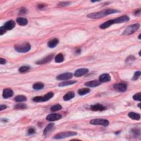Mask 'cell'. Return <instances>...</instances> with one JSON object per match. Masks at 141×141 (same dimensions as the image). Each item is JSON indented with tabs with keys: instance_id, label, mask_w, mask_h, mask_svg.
I'll return each mask as SVG.
<instances>
[{
	"instance_id": "8d00e7d4",
	"label": "cell",
	"mask_w": 141,
	"mask_h": 141,
	"mask_svg": "<svg viewBox=\"0 0 141 141\" xmlns=\"http://www.w3.org/2000/svg\"><path fill=\"white\" fill-rule=\"evenodd\" d=\"M6 30L5 29V28H4L3 26H2L1 28H0V35H2L6 33Z\"/></svg>"
},
{
	"instance_id": "277c9868",
	"label": "cell",
	"mask_w": 141,
	"mask_h": 141,
	"mask_svg": "<svg viewBox=\"0 0 141 141\" xmlns=\"http://www.w3.org/2000/svg\"><path fill=\"white\" fill-rule=\"evenodd\" d=\"M76 135H77V133L75 132H63L59 133L57 134V135H56L54 136V138L57 140L63 139V138L72 137V136H74Z\"/></svg>"
},
{
	"instance_id": "83f0119b",
	"label": "cell",
	"mask_w": 141,
	"mask_h": 141,
	"mask_svg": "<svg viewBox=\"0 0 141 141\" xmlns=\"http://www.w3.org/2000/svg\"><path fill=\"white\" fill-rule=\"evenodd\" d=\"M14 100H15V101L17 102H23L26 101V98L24 95H19L17 96V97H15L14 98Z\"/></svg>"
},
{
	"instance_id": "ab89813d",
	"label": "cell",
	"mask_w": 141,
	"mask_h": 141,
	"mask_svg": "<svg viewBox=\"0 0 141 141\" xmlns=\"http://www.w3.org/2000/svg\"><path fill=\"white\" fill-rule=\"evenodd\" d=\"M26 12V8H22L21 10V12H20L21 13H25Z\"/></svg>"
},
{
	"instance_id": "5bb4252c",
	"label": "cell",
	"mask_w": 141,
	"mask_h": 141,
	"mask_svg": "<svg viewBox=\"0 0 141 141\" xmlns=\"http://www.w3.org/2000/svg\"><path fill=\"white\" fill-rule=\"evenodd\" d=\"M105 107L101 105L100 104H97L95 105H91L90 106V109L93 111H103L104 110H105Z\"/></svg>"
},
{
	"instance_id": "6da1fadb",
	"label": "cell",
	"mask_w": 141,
	"mask_h": 141,
	"mask_svg": "<svg viewBox=\"0 0 141 141\" xmlns=\"http://www.w3.org/2000/svg\"><path fill=\"white\" fill-rule=\"evenodd\" d=\"M118 12L119 11L114 10V9H107V10L100 11V12L90 13V14L87 15V17L91 19H100L105 16H106V15L114 14V13H116Z\"/></svg>"
},
{
	"instance_id": "9c48e42d",
	"label": "cell",
	"mask_w": 141,
	"mask_h": 141,
	"mask_svg": "<svg viewBox=\"0 0 141 141\" xmlns=\"http://www.w3.org/2000/svg\"><path fill=\"white\" fill-rule=\"evenodd\" d=\"M114 24H118V23H126L128 22L129 20V18L127 15H123V16L118 17L117 18L114 19Z\"/></svg>"
},
{
	"instance_id": "3957f363",
	"label": "cell",
	"mask_w": 141,
	"mask_h": 141,
	"mask_svg": "<svg viewBox=\"0 0 141 141\" xmlns=\"http://www.w3.org/2000/svg\"><path fill=\"white\" fill-rule=\"evenodd\" d=\"M140 27V25L138 23L129 26L124 30V32L122 33V35L124 36H128L134 33H135L136 31L139 29Z\"/></svg>"
},
{
	"instance_id": "d590c367",
	"label": "cell",
	"mask_w": 141,
	"mask_h": 141,
	"mask_svg": "<svg viewBox=\"0 0 141 141\" xmlns=\"http://www.w3.org/2000/svg\"><path fill=\"white\" fill-rule=\"evenodd\" d=\"M70 4V3L69 2H61V3H60L59 4V6L64 7V6H68Z\"/></svg>"
},
{
	"instance_id": "60d3db41",
	"label": "cell",
	"mask_w": 141,
	"mask_h": 141,
	"mask_svg": "<svg viewBox=\"0 0 141 141\" xmlns=\"http://www.w3.org/2000/svg\"><path fill=\"white\" fill-rule=\"evenodd\" d=\"M45 7V5H44V4H39L38 5V7H39V8L40 9H41V8H43L44 7Z\"/></svg>"
},
{
	"instance_id": "8fae6325",
	"label": "cell",
	"mask_w": 141,
	"mask_h": 141,
	"mask_svg": "<svg viewBox=\"0 0 141 141\" xmlns=\"http://www.w3.org/2000/svg\"><path fill=\"white\" fill-rule=\"evenodd\" d=\"M14 94L13 90L10 88H6L4 89L3 91V97L4 99H8L12 97Z\"/></svg>"
},
{
	"instance_id": "d6986e66",
	"label": "cell",
	"mask_w": 141,
	"mask_h": 141,
	"mask_svg": "<svg viewBox=\"0 0 141 141\" xmlns=\"http://www.w3.org/2000/svg\"><path fill=\"white\" fill-rule=\"evenodd\" d=\"M59 39L55 38V39H52L50 41H49L48 45L50 48H53L57 45V44H59Z\"/></svg>"
},
{
	"instance_id": "603a6c76",
	"label": "cell",
	"mask_w": 141,
	"mask_h": 141,
	"mask_svg": "<svg viewBox=\"0 0 141 141\" xmlns=\"http://www.w3.org/2000/svg\"><path fill=\"white\" fill-rule=\"evenodd\" d=\"M53 92H49L42 97V102H45L48 101L50 99H51L53 97Z\"/></svg>"
},
{
	"instance_id": "f546056e",
	"label": "cell",
	"mask_w": 141,
	"mask_h": 141,
	"mask_svg": "<svg viewBox=\"0 0 141 141\" xmlns=\"http://www.w3.org/2000/svg\"><path fill=\"white\" fill-rule=\"evenodd\" d=\"M61 109H62V106L61 105L56 104L51 107L50 108V110L51 111H56L60 110Z\"/></svg>"
},
{
	"instance_id": "4316f807",
	"label": "cell",
	"mask_w": 141,
	"mask_h": 141,
	"mask_svg": "<svg viewBox=\"0 0 141 141\" xmlns=\"http://www.w3.org/2000/svg\"><path fill=\"white\" fill-rule=\"evenodd\" d=\"M90 92V89L89 88H82L78 91V94L79 95H84Z\"/></svg>"
},
{
	"instance_id": "44dd1931",
	"label": "cell",
	"mask_w": 141,
	"mask_h": 141,
	"mask_svg": "<svg viewBox=\"0 0 141 141\" xmlns=\"http://www.w3.org/2000/svg\"><path fill=\"white\" fill-rule=\"evenodd\" d=\"M53 127H54V124H52V123H51V124H49L48 126H47L45 128L44 130V134L45 135H48V134L52 130V129L53 128Z\"/></svg>"
},
{
	"instance_id": "484cf974",
	"label": "cell",
	"mask_w": 141,
	"mask_h": 141,
	"mask_svg": "<svg viewBox=\"0 0 141 141\" xmlns=\"http://www.w3.org/2000/svg\"><path fill=\"white\" fill-rule=\"evenodd\" d=\"M55 62H57V63H61L64 61V56L63 54H62L61 53H59L55 57Z\"/></svg>"
},
{
	"instance_id": "1f68e13d",
	"label": "cell",
	"mask_w": 141,
	"mask_h": 141,
	"mask_svg": "<svg viewBox=\"0 0 141 141\" xmlns=\"http://www.w3.org/2000/svg\"><path fill=\"white\" fill-rule=\"evenodd\" d=\"M27 106L26 104H18L17 105H15V109H26Z\"/></svg>"
},
{
	"instance_id": "4dcf8cb0",
	"label": "cell",
	"mask_w": 141,
	"mask_h": 141,
	"mask_svg": "<svg viewBox=\"0 0 141 141\" xmlns=\"http://www.w3.org/2000/svg\"><path fill=\"white\" fill-rule=\"evenodd\" d=\"M133 98L135 100H137V101L140 102L141 100V93L139 92L137 94H136L133 95Z\"/></svg>"
},
{
	"instance_id": "cb8c5ba5",
	"label": "cell",
	"mask_w": 141,
	"mask_h": 141,
	"mask_svg": "<svg viewBox=\"0 0 141 141\" xmlns=\"http://www.w3.org/2000/svg\"><path fill=\"white\" fill-rule=\"evenodd\" d=\"M44 84L41 82H37L35 83L33 86V88L35 90H40L44 88Z\"/></svg>"
},
{
	"instance_id": "ac0fdd59",
	"label": "cell",
	"mask_w": 141,
	"mask_h": 141,
	"mask_svg": "<svg viewBox=\"0 0 141 141\" xmlns=\"http://www.w3.org/2000/svg\"><path fill=\"white\" fill-rule=\"evenodd\" d=\"M16 21L17 22V23L18 24L19 26H25L26 25H27L28 23V19L25 18L19 17L17 19Z\"/></svg>"
},
{
	"instance_id": "4fadbf2b",
	"label": "cell",
	"mask_w": 141,
	"mask_h": 141,
	"mask_svg": "<svg viewBox=\"0 0 141 141\" xmlns=\"http://www.w3.org/2000/svg\"><path fill=\"white\" fill-rule=\"evenodd\" d=\"M99 79V81L101 83L107 82L111 80V77L109 74L104 73L100 76Z\"/></svg>"
},
{
	"instance_id": "30bf717a",
	"label": "cell",
	"mask_w": 141,
	"mask_h": 141,
	"mask_svg": "<svg viewBox=\"0 0 141 141\" xmlns=\"http://www.w3.org/2000/svg\"><path fill=\"white\" fill-rule=\"evenodd\" d=\"M89 72V70L87 68H80L76 71L75 72V76L77 77H82L83 75H86Z\"/></svg>"
},
{
	"instance_id": "52a82bcc",
	"label": "cell",
	"mask_w": 141,
	"mask_h": 141,
	"mask_svg": "<svg viewBox=\"0 0 141 141\" xmlns=\"http://www.w3.org/2000/svg\"><path fill=\"white\" fill-rule=\"evenodd\" d=\"M62 115L60 114H51L47 116L46 120L49 121H55L61 119Z\"/></svg>"
},
{
	"instance_id": "836d02e7",
	"label": "cell",
	"mask_w": 141,
	"mask_h": 141,
	"mask_svg": "<svg viewBox=\"0 0 141 141\" xmlns=\"http://www.w3.org/2000/svg\"><path fill=\"white\" fill-rule=\"evenodd\" d=\"M141 76V72L140 71H137L135 73L134 76L133 77V80H137L138 79V78L140 77Z\"/></svg>"
},
{
	"instance_id": "d6a6232c",
	"label": "cell",
	"mask_w": 141,
	"mask_h": 141,
	"mask_svg": "<svg viewBox=\"0 0 141 141\" xmlns=\"http://www.w3.org/2000/svg\"><path fill=\"white\" fill-rule=\"evenodd\" d=\"M33 100L34 102H37V103L42 102V97H41V96H38V97H35L33 98Z\"/></svg>"
},
{
	"instance_id": "8992f818",
	"label": "cell",
	"mask_w": 141,
	"mask_h": 141,
	"mask_svg": "<svg viewBox=\"0 0 141 141\" xmlns=\"http://www.w3.org/2000/svg\"><path fill=\"white\" fill-rule=\"evenodd\" d=\"M114 88L115 90L120 92H124L127 89V84L124 83H120L114 85Z\"/></svg>"
},
{
	"instance_id": "7402d4cb",
	"label": "cell",
	"mask_w": 141,
	"mask_h": 141,
	"mask_svg": "<svg viewBox=\"0 0 141 141\" xmlns=\"http://www.w3.org/2000/svg\"><path fill=\"white\" fill-rule=\"evenodd\" d=\"M128 116H129V117L135 120H140L141 118V116L139 114L133 113V112H130L128 114Z\"/></svg>"
},
{
	"instance_id": "74e56055",
	"label": "cell",
	"mask_w": 141,
	"mask_h": 141,
	"mask_svg": "<svg viewBox=\"0 0 141 141\" xmlns=\"http://www.w3.org/2000/svg\"><path fill=\"white\" fill-rule=\"evenodd\" d=\"M0 64H5L6 63V60L5 59H2V58H1L0 59Z\"/></svg>"
},
{
	"instance_id": "d4e9b609",
	"label": "cell",
	"mask_w": 141,
	"mask_h": 141,
	"mask_svg": "<svg viewBox=\"0 0 141 141\" xmlns=\"http://www.w3.org/2000/svg\"><path fill=\"white\" fill-rule=\"evenodd\" d=\"M77 82L76 80H69V81H66L62 82L61 83H60L59 84V86L60 87H65V86H70V85H72L75 84Z\"/></svg>"
},
{
	"instance_id": "b9f144b4",
	"label": "cell",
	"mask_w": 141,
	"mask_h": 141,
	"mask_svg": "<svg viewBox=\"0 0 141 141\" xmlns=\"http://www.w3.org/2000/svg\"><path fill=\"white\" fill-rule=\"evenodd\" d=\"M140 13H141V10H138V11H136V12H135V15L140 14Z\"/></svg>"
},
{
	"instance_id": "7c38bea8",
	"label": "cell",
	"mask_w": 141,
	"mask_h": 141,
	"mask_svg": "<svg viewBox=\"0 0 141 141\" xmlns=\"http://www.w3.org/2000/svg\"><path fill=\"white\" fill-rule=\"evenodd\" d=\"M15 22L12 21V20H11V21L7 22L6 23L4 24L3 26L6 30H11L13 29L15 27Z\"/></svg>"
},
{
	"instance_id": "7a4b0ae2",
	"label": "cell",
	"mask_w": 141,
	"mask_h": 141,
	"mask_svg": "<svg viewBox=\"0 0 141 141\" xmlns=\"http://www.w3.org/2000/svg\"><path fill=\"white\" fill-rule=\"evenodd\" d=\"M31 45L28 42H24L21 44L15 45L14 49L17 52L21 53H26L30 50Z\"/></svg>"
},
{
	"instance_id": "e575fe53",
	"label": "cell",
	"mask_w": 141,
	"mask_h": 141,
	"mask_svg": "<svg viewBox=\"0 0 141 141\" xmlns=\"http://www.w3.org/2000/svg\"><path fill=\"white\" fill-rule=\"evenodd\" d=\"M35 133V130L34 128H29L28 131V134L29 135H34Z\"/></svg>"
},
{
	"instance_id": "ba28073f",
	"label": "cell",
	"mask_w": 141,
	"mask_h": 141,
	"mask_svg": "<svg viewBox=\"0 0 141 141\" xmlns=\"http://www.w3.org/2000/svg\"><path fill=\"white\" fill-rule=\"evenodd\" d=\"M73 77V74L72 73L67 72V73H64L59 75L58 76H57L56 79L59 80H67L69 79L72 78Z\"/></svg>"
},
{
	"instance_id": "ffe728a7",
	"label": "cell",
	"mask_w": 141,
	"mask_h": 141,
	"mask_svg": "<svg viewBox=\"0 0 141 141\" xmlns=\"http://www.w3.org/2000/svg\"><path fill=\"white\" fill-rule=\"evenodd\" d=\"M75 94L73 91H69L67 94H66L64 96V100H65V101H68V100H70L75 97Z\"/></svg>"
},
{
	"instance_id": "e0dca14e",
	"label": "cell",
	"mask_w": 141,
	"mask_h": 141,
	"mask_svg": "<svg viewBox=\"0 0 141 141\" xmlns=\"http://www.w3.org/2000/svg\"><path fill=\"white\" fill-rule=\"evenodd\" d=\"M114 20L111 19L109 20V21H107L105 22H104V23H103L100 26V28L102 29H106L107 28H109V26H111L114 24Z\"/></svg>"
},
{
	"instance_id": "9a60e30c",
	"label": "cell",
	"mask_w": 141,
	"mask_h": 141,
	"mask_svg": "<svg viewBox=\"0 0 141 141\" xmlns=\"http://www.w3.org/2000/svg\"><path fill=\"white\" fill-rule=\"evenodd\" d=\"M53 57V55H49V56H46L45 58H44V59H42L41 60H40V61H38L37 62V64H42L48 63V62H49L50 61H51V60H52Z\"/></svg>"
},
{
	"instance_id": "f35d334b",
	"label": "cell",
	"mask_w": 141,
	"mask_h": 141,
	"mask_svg": "<svg viewBox=\"0 0 141 141\" xmlns=\"http://www.w3.org/2000/svg\"><path fill=\"white\" fill-rule=\"evenodd\" d=\"M6 107H7V106H6V105H1L0 106V110L2 111L3 110L6 109Z\"/></svg>"
},
{
	"instance_id": "7bdbcfd3",
	"label": "cell",
	"mask_w": 141,
	"mask_h": 141,
	"mask_svg": "<svg viewBox=\"0 0 141 141\" xmlns=\"http://www.w3.org/2000/svg\"><path fill=\"white\" fill-rule=\"evenodd\" d=\"M76 53H80V49H78V50H76Z\"/></svg>"
},
{
	"instance_id": "5b68a950",
	"label": "cell",
	"mask_w": 141,
	"mask_h": 141,
	"mask_svg": "<svg viewBox=\"0 0 141 141\" xmlns=\"http://www.w3.org/2000/svg\"><path fill=\"white\" fill-rule=\"evenodd\" d=\"M91 125H101L103 126H107L109 124V121L106 119H101V118H98V119H94L90 121Z\"/></svg>"
},
{
	"instance_id": "f1b7e54d",
	"label": "cell",
	"mask_w": 141,
	"mask_h": 141,
	"mask_svg": "<svg viewBox=\"0 0 141 141\" xmlns=\"http://www.w3.org/2000/svg\"><path fill=\"white\" fill-rule=\"evenodd\" d=\"M30 69L29 66H23L19 68V72L20 73H25L26 72H28Z\"/></svg>"
},
{
	"instance_id": "2e32d148",
	"label": "cell",
	"mask_w": 141,
	"mask_h": 141,
	"mask_svg": "<svg viewBox=\"0 0 141 141\" xmlns=\"http://www.w3.org/2000/svg\"><path fill=\"white\" fill-rule=\"evenodd\" d=\"M101 84V82L98 80H91L86 82L85 83V86L89 87H96L99 86Z\"/></svg>"
},
{
	"instance_id": "ee69618b",
	"label": "cell",
	"mask_w": 141,
	"mask_h": 141,
	"mask_svg": "<svg viewBox=\"0 0 141 141\" xmlns=\"http://www.w3.org/2000/svg\"><path fill=\"white\" fill-rule=\"evenodd\" d=\"M140 105H141V104L140 103V104H138V106L139 107H140Z\"/></svg>"
}]
</instances>
